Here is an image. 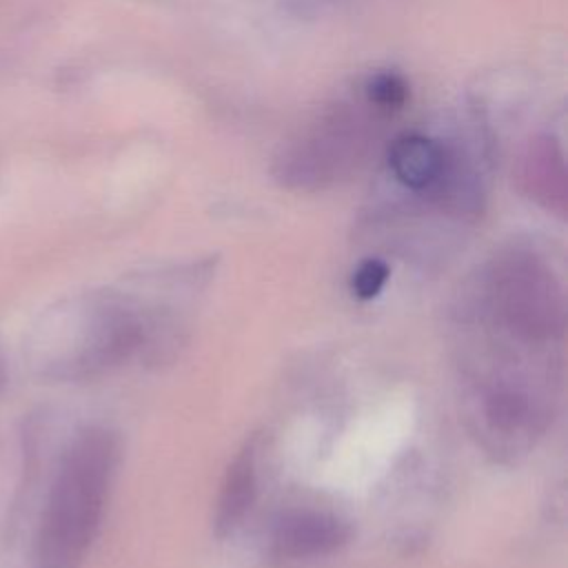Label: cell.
<instances>
[{
	"mask_svg": "<svg viewBox=\"0 0 568 568\" xmlns=\"http://www.w3.org/2000/svg\"><path fill=\"white\" fill-rule=\"evenodd\" d=\"M118 464L106 428L82 430L60 459L36 530L29 568H80L100 528Z\"/></svg>",
	"mask_w": 568,
	"mask_h": 568,
	"instance_id": "1",
	"label": "cell"
},
{
	"mask_svg": "<svg viewBox=\"0 0 568 568\" xmlns=\"http://www.w3.org/2000/svg\"><path fill=\"white\" fill-rule=\"evenodd\" d=\"M395 113L379 106L362 87L322 109L282 146L275 178L297 191L326 189L357 171Z\"/></svg>",
	"mask_w": 568,
	"mask_h": 568,
	"instance_id": "2",
	"label": "cell"
},
{
	"mask_svg": "<svg viewBox=\"0 0 568 568\" xmlns=\"http://www.w3.org/2000/svg\"><path fill=\"white\" fill-rule=\"evenodd\" d=\"M38 333L33 359L53 379H84L118 366L144 337L138 315L109 293L53 311Z\"/></svg>",
	"mask_w": 568,
	"mask_h": 568,
	"instance_id": "3",
	"label": "cell"
},
{
	"mask_svg": "<svg viewBox=\"0 0 568 568\" xmlns=\"http://www.w3.org/2000/svg\"><path fill=\"white\" fill-rule=\"evenodd\" d=\"M481 304L490 324L526 348L555 344L564 335L559 280L530 251L513 248L493 260L484 277Z\"/></svg>",
	"mask_w": 568,
	"mask_h": 568,
	"instance_id": "4",
	"label": "cell"
},
{
	"mask_svg": "<svg viewBox=\"0 0 568 568\" xmlns=\"http://www.w3.org/2000/svg\"><path fill=\"white\" fill-rule=\"evenodd\" d=\"M348 537V524L331 513L293 510L275 524L271 548L277 559H313L335 552Z\"/></svg>",
	"mask_w": 568,
	"mask_h": 568,
	"instance_id": "5",
	"label": "cell"
},
{
	"mask_svg": "<svg viewBox=\"0 0 568 568\" xmlns=\"http://www.w3.org/2000/svg\"><path fill=\"white\" fill-rule=\"evenodd\" d=\"M257 495V448L255 439L246 442L229 464L217 504H215V532L217 537L231 535L248 515Z\"/></svg>",
	"mask_w": 568,
	"mask_h": 568,
	"instance_id": "6",
	"label": "cell"
},
{
	"mask_svg": "<svg viewBox=\"0 0 568 568\" xmlns=\"http://www.w3.org/2000/svg\"><path fill=\"white\" fill-rule=\"evenodd\" d=\"M524 186L548 209L564 211L566 206V180L561 153L550 138H539L530 146V153L524 162Z\"/></svg>",
	"mask_w": 568,
	"mask_h": 568,
	"instance_id": "7",
	"label": "cell"
},
{
	"mask_svg": "<svg viewBox=\"0 0 568 568\" xmlns=\"http://www.w3.org/2000/svg\"><path fill=\"white\" fill-rule=\"evenodd\" d=\"M388 280V266L386 262L377 260V257H368L364 260L351 277V291L355 297L359 300H373L375 295H379V291L384 288Z\"/></svg>",
	"mask_w": 568,
	"mask_h": 568,
	"instance_id": "8",
	"label": "cell"
}]
</instances>
